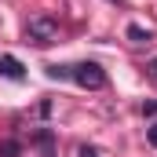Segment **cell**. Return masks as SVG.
I'll return each mask as SVG.
<instances>
[{"label": "cell", "mask_w": 157, "mask_h": 157, "mask_svg": "<svg viewBox=\"0 0 157 157\" xmlns=\"http://www.w3.org/2000/svg\"><path fill=\"white\" fill-rule=\"evenodd\" d=\"M66 73H70V80H77L80 88H88V91L106 88V70H102L99 62H77V66H66Z\"/></svg>", "instance_id": "obj_1"}, {"label": "cell", "mask_w": 157, "mask_h": 157, "mask_svg": "<svg viewBox=\"0 0 157 157\" xmlns=\"http://www.w3.org/2000/svg\"><path fill=\"white\" fill-rule=\"evenodd\" d=\"M55 33H59V22H55L51 15H37V18H29V26H26V37L33 40V44H48Z\"/></svg>", "instance_id": "obj_2"}, {"label": "cell", "mask_w": 157, "mask_h": 157, "mask_svg": "<svg viewBox=\"0 0 157 157\" xmlns=\"http://www.w3.org/2000/svg\"><path fill=\"white\" fill-rule=\"evenodd\" d=\"M29 146H37L44 157H55V132H51V128H37V132L29 135Z\"/></svg>", "instance_id": "obj_3"}, {"label": "cell", "mask_w": 157, "mask_h": 157, "mask_svg": "<svg viewBox=\"0 0 157 157\" xmlns=\"http://www.w3.org/2000/svg\"><path fill=\"white\" fill-rule=\"evenodd\" d=\"M0 77H7V80H22V77H26V66H22L18 59H11V55H0Z\"/></svg>", "instance_id": "obj_4"}, {"label": "cell", "mask_w": 157, "mask_h": 157, "mask_svg": "<svg viewBox=\"0 0 157 157\" xmlns=\"http://www.w3.org/2000/svg\"><path fill=\"white\" fill-rule=\"evenodd\" d=\"M128 40H135V44H150L154 33H150V29H143L139 22H132V26H128Z\"/></svg>", "instance_id": "obj_5"}, {"label": "cell", "mask_w": 157, "mask_h": 157, "mask_svg": "<svg viewBox=\"0 0 157 157\" xmlns=\"http://www.w3.org/2000/svg\"><path fill=\"white\" fill-rule=\"evenodd\" d=\"M22 154V143H18V139H4V143H0V157H18Z\"/></svg>", "instance_id": "obj_6"}, {"label": "cell", "mask_w": 157, "mask_h": 157, "mask_svg": "<svg viewBox=\"0 0 157 157\" xmlns=\"http://www.w3.org/2000/svg\"><path fill=\"white\" fill-rule=\"evenodd\" d=\"M146 143H150V146H154V150H157V121H154V124H150V128H146Z\"/></svg>", "instance_id": "obj_7"}, {"label": "cell", "mask_w": 157, "mask_h": 157, "mask_svg": "<svg viewBox=\"0 0 157 157\" xmlns=\"http://www.w3.org/2000/svg\"><path fill=\"white\" fill-rule=\"evenodd\" d=\"M146 77H150V80H157V55L146 62Z\"/></svg>", "instance_id": "obj_8"}, {"label": "cell", "mask_w": 157, "mask_h": 157, "mask_svg": "<svg viewBox=\"0 0 157 157\" xmlns=\"http://www.w3.org/2000/svg\"><path fill=\"white\" fill-rule=\"evenodd\" d=\"M77 157H99V150H95V146H80Z\"/></svg>", "instance_id": "obj_9"}, {"label": "cell", "mask_w": 157, "mask_h": 157, "mask_svg": "<svg viewBox=\"0 0 157 157\" xmlns=\"http://www.w3.org/2000/svg\"><path fill=\"white\" fill-rule=\"evenodd\" d=\"M146 117H157V102H146Z\"/></svg>", "instance_id": "obj_10"}, {"label": "cell", "mask_w": 157, "mask_h": 157, "mask_svg": "<svg viewBox=\"0 0 157 157\" xmlns=\"http://www.w3.org/2000/svg\"><path fill=\"white\" fill-rule=\"evenodd\" d=\"M110 4H121V0H110Z\"/></svg>", "instance_id": "obj_11"}]
</instances>
